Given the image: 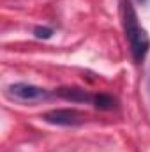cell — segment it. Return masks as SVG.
Here are the masks:
<instances>
[{
	"instance_id": "obj_3",
	"label": "cell",
	"mask_w": 150,
	"mask_h": 152,
	"mask_svg": "<svg viewBox=\"0 0 150 152\" xmlns=\"http://www.w3.org/2000/svg\"><path fill=\"white\" fill-rule=\"evenodd\" d=\"M44 122L53 124V126H62V127H73L79 126L85 120V113L76 110V108H60V110H51L42 115Z\"/></svg>"
},
{
	"instance_id": "obj_4",
	"label": "cell",
	"mask_w": 150,
	"mask_h": 152,
	"mask_svg": "<svg viewBox=\"0 0 150 152\" xmlns=\"http://www.w3.org/2000/svg\"><path fill=\"white\" fill-rule=\"evenodd\" d=\"M57 96L71 103H94V96L79 87H60L57 90Z\"/></svg>"
},
{
	"instance_id": "obj_6",
	"label": "cell",
	"mask_w": 150,
	"mask_h": 152,
	"mask_svg": "<svg viewBox=\"0 0 150 152\" xmlns=\"http://www.w3.org/2000/svg\"><path fill=\"white\" fill-rule=\"evenodd\" d=\"M34 36L37 39H50L53 36V28H50V27H36Z\"/></svg>"
},
{
	"instance_id": "obj_2",
	"label": "cell",
	"mask_w": 150,
	"mask_h": 152,
	"mask_svg": "<svg viewBox=\"0 0 150 152\" xmlns=\"http://www.w3.org/2000/svg\"><path fill=\"white\" fill-rule=\"evenodd\" d=\"M7 96L18 103H39L50 97V92L42 87L32 85V83H12L7 87Z\"/></svg>"
},
{
	"instance_id": "obj_5",
	"label": "cell",
	"mask_w": 150,
	"mask_h": 152,
	"mask_svg": "<svg viewBox=\"0 0 150 152\" xmlns=\"http://www.w3.org/2000/svg\"><path fill=\"white\" fill-rule=\"evenodd\" d=\"M94 106L99 110H113L117 106V99L108 94H99V96H94Z\"/></svg>"
},
{
	"instance_id": "obj_7",
	"label": "cell",
	"mask_w": 150,
	"mask_h": 152,
	"mask_svg": "<svg viewBox=\"0 0 150 152\" xmlns=\"http://www.w3.org/2000/svg\"><path fill=\"white\" fill-rule=\"evenodd\" d=\"M138 2H145V0H138Z\"/></svg>"
},
{
	"instance_id": "obj_1",
	"label": "cell",
	"mask_w": 150,
	"mask_h": 152,
	"mask_svg": "<svg viewBox=\"0 0 150 152\" xmlns=\"http://www.w3.org/2000/svg\"><path fill=\"white\" fill-rule=\"evenodd\" d=\"M124 28H125V37L129 41L131 55H133L134 62L140 64L141 60H145V57L150 51V36L140 25L138 14L129 2L124 4Z\"/></svg>"
}]
</instances>
